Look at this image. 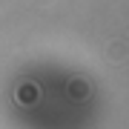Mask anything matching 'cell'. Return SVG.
<instances>
[{
  "label": "cell",
  "instance_id": "cell-1",
  "mask_svg": "<svg viewBox=\"0 0 129 129\" xmlns=\"http://www.w3.org/2000/svg\"><path fill=\"white\" fill-rule=\"evenodd\" d=\"M106 52H109V60H115V63H123L126 60V43L123 40H112L106 46Z\"/></svg>",
  "mask_w": 129,
  "mask_h": 129
}]
</instances>
